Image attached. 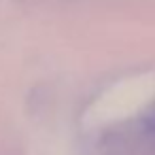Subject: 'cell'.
<instances>
[{
  "mask_svg": "<svg viewBox=\"0 0 155 155\" xmlns=\"http://www.w3.org/2000/svg\"><path fill=\"white\" fill-rule=\"evenodd\" d=\"M142 121H144V125H147L151 132H155V104H151V106L147 108V113H144Z\"/></svg>",
  "mask_w": 155,
  "mask_h": 155,
  "instance_id": "cell-1",
  "label": "cell"
}]
</instances>
